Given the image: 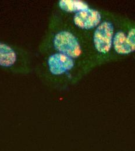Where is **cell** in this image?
<instances>
[{
	"mask_svg": "<svg viewBox=\"0 0 135 151\" xmlns=\"http://www.w3.org/2000/svg\"><path fill=\"white\" fill-rule=\"evenodd\" d=\"M39 52L41 55L48 52L62 54L84 63L91 71L96 68L88 38L75 30L56 10L40 44Z\"/></svg>",
	"mask_w": 135,
	"mask_h": 151,
	"instance_id": "1",
	"label": "cell"
},
{
	"mask_svg": "<svg viewBox=\"0 0 135 151\" xmlns=\"http://www.w3.org/2000/svg\"><path fill=\"white\" fill-rule=\"evenodd\" d=\"M41 55L38 73L51 86L65 87L75 84L91 71L84 63L62 54L48 52Z\"/></svg>",
	"mask_w": 135,
	"mask_h": 151,
	"instance_id": "2",
	"label": "cell"
},
{
	"mask_svg": "<svg viewBox=\"0 0 135 151\" xmlns=\"http://www.w3.org/2000/svg\"><path fill=\"white\" fill-rule=\"evenodd\" d=\"M116 14L115 12L105 11L102 22L89 36L91 54L96 67L113 62Z\"/></svg>",
	"mask_w": 135,
	"mask_h": 151,
	"instance_id": "3",
	"label": "cell"
},
{
	"mask_svg": "<svg viewBox=\"0 0 135 151\" xmlns=\"http://www.w3.org/2000/svg\"><path fill=\"white\" fill-rule=\"evenodd\" d=\"M112 56L113 62L135 58V21L117 13Z\"/></svg>",
	"mask_w": 135,
	"mask_h": 151,
	"instance_id": "4",
	"label": "cell"
},
{
	"mask_svg": "<svg viewBox=\"0 0 135 151\" xmlns=\"http://www.w3.org/2000/svg\"><path fill=\"white\" fill-rule=\"evenodd\" d=\"M32 58L26 50L0 41V68L14 74L27 75L32 70Z\"/></svg>",
	"mask_w": 135,
	"mask_h": 151,
	"instance_id": "5",
	"label": "cell"
},
{
	"mask_svg": "<svg viewBox=\"0 0 135 151\" xmlns=\"http://www.w3.org/2000/svg\"><path fill=\"white\" fill-rule=\"evenodd\" d=\"M105 11L104 9L89 4L84 9L72 15H64L57 12L61 14L75 30L89 39L90 34L102 22Z\"/></svg>",
	"mask_w": 135,
	"mask_h": 151,
	"instance_id": "6",
	"label": "cell"
},
{
	"mask_svg": "<svg viewBox=\"0 0 135 151\" xmlns=\"http://www.w3.org/2000/svg\"><path fill=\"white\" fill-rule=\"evenodd\" d=\"M89 4L79 0H60L56 4V10L64 15H72L84 9Z\"/></svg>",
	"mask_w": 135,
	"mask_h": 151,
	"instance_id": "7",
	"label": "cell"
}]
</instances>
